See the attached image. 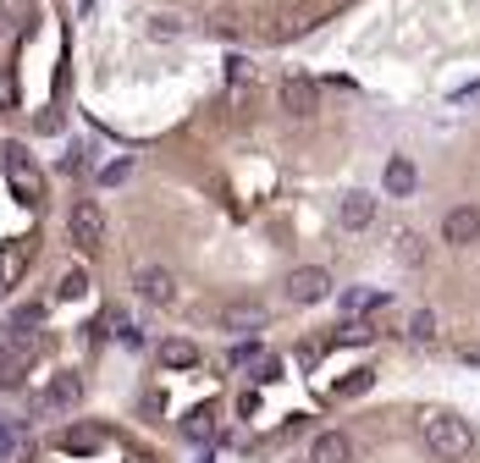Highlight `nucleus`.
Returning <instances> with one entry per match:
<instances>
[{"label":"nucleus","mask_w":480,"mask_h":463,"mask_svg":"<svg viewBox=\"0 0 480 463\" xmlns=\"http://www.w3.org/2000/svg\"><path fill=\"white\" fill-rule=\"evenodd\" d=\"M133 287H139L144 304H155V309L177 304V276L166 271V265H139V271H133Z\"/></svg>","instance_id":"5"},{"label":"nucleus","mask_w":480,"mask_h":463,"mask_svg":"<svg viewBox=\"0 0 480 463\" xmlns=\"http://www.w3.org/2000/svg\"><path fill=\"white\" fill-rule=\"evenodd\" d=\"M309 463H354V442L342 430H320L309 442Z\"/></svg>","instance_id":"10"},{"label":"nucleus","mask_w":480,"mask_h":463,"mask_svg":"<svg viewBox=\"0 0 480 463\" xmlns=\"http://www.w3.org/2000/svg\"><path fill=\"white\" fill-rule=\"evenodd\" d=\"M337 221H342V232H365V226L375 221V198H370V193H342Z\"/></svg>","instance_id":"11"},{"label":"nucleus","mask_w":480,"mask_h":463,"mask_svg":"<svg viewBox=\"0 0 480 463\" xmlns=\"http://www.w3.org/2000/svg\"><path fill=\"white\" fill-rule=\"evenodd\" d=\"M61 442H67V452H100V447H105V430H94V425H72Z\"/></svg>","instance_id":"16"},{"label":"nucleus","mask_w":480,"mask_h":463,"mask_svg":"<svg viewBox=\"0 0 480 463\" xmlns=\"http://www.w3.org/2000/svg\"><path fill=\"white\" fill-rule=\"evenodd\" d=\"M221 325H227V331H260L265 309L260 304H227V309H221Z\"/></svg>","instance_id":"13"},{"label":"nucleus","mask_w":480,"mask_h":463,"mask_svg":"<svg viewBox=\"0 0 480 463\" xmlns=\"http://www.w3.org/2000/svg\"><path fill=\"white\" fill-rule=\"evenodd\" d=\"M0 17H6V12H0Z\"/></svg>","instance_id":"26"},{"label":"nucleus","mask_w":480,"mask_h":463,"mask_svg":"<svg viewBox=\"0 0 480 463\" xmlns=\"http://www.w3.org/2000/svg\"><path fill=\"white\" fill-rule=\"evenodd\" d=\"M248 370H254V381L265 386V381H276V375H282V358H276V353H260V358L248 364Z\"/></svg>","instance_id":"21"},{"label":"nucleus","mask_w":480,"mask_h":463,"mask_svg":"<svg viewBox=\"0 0 480 463\" xmlns=\"http://www.w3.org/2000/svg\"><path fill=\"white\" fill-rule=\"evenodd\" d=\"M0 165H6V177H12V188H17L22 205H39V198H45V177H39V165L28 160V149L22 144H6V149H0Z\"/></svg>","instance_id":"3"},{"label":"nucleus","mask_w":480,"mask_h":463,"mask_svg":"<svg viewBox=\"0 0 480 463\" xmlns=\"http://www.w3.org/2000/svg\"><path fill=\"white\" fill-rule=\"evenodd\" d=\"M160 364H166V370H194L199 348L188 342V337H172V342H160Z\"/></svg>","instance_id":"12"},{"label":"nucleus","mask_w":480,"mask_h":463,"mask_svg":"<svg viewBox=\"0 0 480 463\" xmlns=\"http://www.w3.org/2000/svg\"><path fill=\"white\" fill-rule=\"evenodd\" d=\"M88 292V276L83 271H67V276H61V298H83Z\"/></svg>","instance_id":"23"},{"label":"nucleus","mask_w":480,"mask_h":463,"mask_svg":"<svg viewBox=\"0 0 480 463\" xmlns=\"http://www.w3.org/2000/svg\"><path fill=\"white\" fill-rule=\"evenodd\" d=\"M315 105H320V88H315V78H287L282 83V111L287 116H315Z\"/></svg>","instance_id":"9"},{"label":"nucleus","mask_w":480,"mask_h":463,"mask_svg":"<svg viewBox=\"0 0 480 463\" xmlns=\"http://www.w3.org/2000/svg\"><path fill=\"white\" fill-rule=\"evenodd\" d=\"M480 238V210L475 205H453L442 215V243H453V248H464V243H475Z\"/></svg>","instance_id":"8"},{"label":"nucleus","mask_w":480,"mask_h":463,"mask_svg":"<svg viewBox=\"0 0 480 463\" xmlns=\"http://www.w3.org/2000/svg\"><path fill=\"white\" fill-rule=\"evenodd\" d=\"M408 337H414V342H431V337H436V315H431V309H420V315L408 320Z\"/></svg>","instance_id":"20"},{"label":"nucleus","mask_w":480,"mask_h":463,"mask_svg":"<svg viewBox=\"0 0 480 463\" xmlns=\"http://www.w3.org/2000/svg\"><path fill=\"white\" fill-rule=\"evenodd\" d=\"M127 172H133V165H127V160H116V165H105V172H100V182H105V188H111V182H122V177H127Z\"/></svg>","instance_id":"25"},{"label":"nucleus","mask_w":480,"mask_h":463,"mask_svg":"<svg viewBox=\"0 0 480 463\" xmlns=\"http://www.w3.org/2000/svg\"><path fill=\"white\" fill-rule=\"evenodd\" d=\"M254 358H260V342H238V348L227 353V364H232V370H243V364H254Z\"/></svg>","instance_id":"22"},{"label":"nucleus","mask_w":480,"mask_h":463,"mask_svg":"<svg viewBox=\"0 0 480 463\" xmlns=\"http://www.w3.org/2000/svg\"><path fill=\"white\" fill-rule=\"evenodd\" d=\"M67 232H72V243H78L83 254L100 248V238H105V210H100V198H78L72 215H67Z\"/></svg>","instance_id":"4"},{"label":"nucleus","mask_w":480,"mask_h":463,"mask_svg":"<svg viewBox=\"0 0 480 463\" xmlns=\"http://www.w3.org/2000/svg\"><path fill=\"white\" fill-rule=\"evenodd\" d=\"M414 182H420V172H414V160H387V193L392 198H403V193H414Z\"/></svg>","instance_id":"15"},{"label":"nucleus","mask_w":480,"mask_h":463,"mask_svg":"<svg viewBox=\"0 0 480 463\" xmlns=\"http://www.w3.org/2000/svg\"><path fill=\"white\" fill-rule=\"evenodd\" d=\"M392 254H398L403 265H420V259H425V243H420V232H398V238H392Z\"/></svg>","instance_id":"18"},{"label":"nucleus","mask_w":480,"mask_h":463,"mask_svg":"<svg viewBox=\"0 0 480 463\" xmlns=\"http://www.w3.org/2000/svg\"><path fill=\"white\" fill-rule=\"evenodd\" d=\"M304 463H309V458H304Z\"/></svg>","instance_id":"27"},{"label":"nucleus","mask_w":480,"mask_h":463,"mask_svg":"<svg viewBox=\"0 0 480 463\" xmlns=\"http://www.w3.org/2000/svg\"><path fill=\"white\" fill-rule=\"evenodd\" d=\"M320 17H326V6H315V0H287V6H276V12L260 17V39H271V45L299 39V33H309Z\"/></svg>","instance_id":"2"},{"label":"nucleus","mask_w":480,"mask_h":463,"mask_svg":"<svg viewBox=\"0 0 480 463\" xmlns=\"http://www.w3.org/2000/svg\"><path fill=\"white\" fill-rule=\"evenodd\" d=\"M420 436H425V447H431L436 458H447V463H459V458L475 452V430H469L459 414H447V408H431V414L420 419Z\"/></svg>","instance_id":"1"},{"label":"nucleus","mask_w":480,"mask_h":463,"mask_svg":"<svg viewBox=\"0 0 480 463\" xmlns=\"http://www.w3.org/2000/svg\"><path fill=\"white\" fill-rule=\"evenodd\" d=\"M78 403H83V375H72V370L50 375V386L39 391V414H72Z\"/></svg>","instance_id":"6"},{"label":"nucleus","mask_w":480,"mask_h":463,"mask_svg":"<svg viewBox=\"0 0 480 463\" xmlns=\"http://www.w3.org/2000/svg\"><path fill=\"white\" fill-rule=\"evenodd\" d=\"M365 386H370V370H359L354 381H342V386H337V397H354V391H365Z\"/></svg>","instance_id":"24"},{"label":"nucleus","mask_w":480,"mask_h":463,"mask_svg":"<svg viewBox=\"0 0 480 463\" xmlns=\"http://www.w3.org/2000/svg\"><path fill=\"white\" fill-rule=\"evenodd\" d=\"M182 436L188 442H215V403H199L194 414L182 419Z\"/></svg>","instance_id":"14"},{"label":"nucleus","mask_w":480,"mask_h":463,"mask_svg":"<svg viewBox=\"0 0 480 463\" xmlns=\"http://www.w3.org/2000/svg\"><path fill=\"white\" fill-rule=\"evenodd\" d=\"M287 298L293 304H320V298L332 292V271H320V265H299V271H287Z\"/></svg>","instance_id":"7"},{"label":"nucleus","mask_w":480,"mask_h":463,"mask_svg":"<svg viewBox=\"0 0 480 463\" xmlns=\"http://www.w3.org/2000/svg\"><path fill=\"white\" fill-rule=\"evenodd\" d=\"M381 304H387V292H348V298H342L348 315H370V309H381Z\"/></svg>","instance_id":"19"},{"label":"nucleus","mask_w":480,"mask_h":463,"mask_svg":"<svg viewBox=\"0 0 480 463\" xmlns=\"http://www.w3.org/2000/svg\"><path fill=\"white\" fill-rule=\"evenodd\" d=\"M28 364H34V358H22V353H0V391H17Z\"/></svg>","instance_id":"17"}]
</instances>
